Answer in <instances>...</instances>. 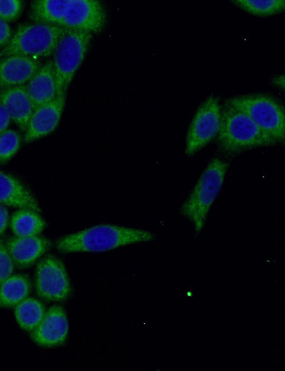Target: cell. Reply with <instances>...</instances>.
<instances>
[{
    "instance_id": "cell-26",
    "label": "cell",
    "mask_w": 285,
    "mask_h": 371,
    "mask_svg": "<svg viewBox=\"0 0 285 371\" xmlns=\"http://www.w3.org/2000/svg\"><path fill=\"white\" fill-rule=\"evenodd\" d=\"M9 223V214L5 207L0 204V235L5 231Z\"/></svg>"
},
{
    "instance_id": "cell-27",
    "label": "cell",
    "mask_w": 285,
    "mask_h": 371,
    "mask_svg": "<svg viewBox=\"0 0 285 371\" xmlns=\"http://www.w3.org/2000/svg\"><path fill=\"white\" fill-rule=\"evenodd\" d=\"M274 84L277 85L278 86L281 87V88H284V75L276 77L274 79Z\"/></svg>"
},
{
    "instance_id": "cell-15",
    "label": "cell",
    "mask_w": 285,
    "mask_h": 371,
    "mask_svg": "<svg viewBox=\"0 0 285 371\" xmlns=\"http://www.w3.org/2000/svg\"><path fill=\"white\" fill-rule=\"evenodd\" d=\"M0 203L39 213L40 207L30 190L15 177L0 171Z\"/></svg>"
},
{
    "instance_id": "cell-8",
    "label": "cell",
    "mask_w": 285,
    "mask_h": 371,
    "mask_svg": "<svg viewBox=\"0 0 285 371\" xmlns=\"http://www.w3.org/2000/svg\"><path fill=\"white\" fill-rule=\"evenodd\" d=\"M220 121L219 101L210 96L199 106L190 124L186 136L185 154L192 156L215 138Z\"/></svg>"
},
{
    "instance_id": "cell-23",
    "label": "cell",
    "mask_w": 285,
    "mask_h": 371,
    "mask_svg": "<svg viewBox=\"0 0 285 371\" xmlns=\"http://www.w3.org/2000/svg\"><path fill=\"white\" fill-rule=\"evenodd\" d=\"M14 266L6 244L0 241V285L12 275Z\"/></svg>"
},
{
    "instance_id": "cell-6",
    "label": "cell",
    "mask_w": 285,
    "mask_h": 371,
    "mask_svg": "<svg viewBox=\"0 0 285 371\" xmlns=\"http://www.w3.org/2000/svg\"><path fill=\"white\" fill-rule=\"evenodd\" d=\"M66 29L46 23L21 24L0 51V56L20 55L35 59L48 56L53 53Z\"/></svg>"
},
{
    "instance_id": "cell-2",
    "label": "cell",
    "mask_w": 285,
    "mask_h": 371,
    "mask_svg": "<svg viewBox=\"0 0 285 371\" xmlns=\"http://www.w3.org/2000/svg\"><path fill=\"white\" fill-rule=\"evenodd\" d=\"M155 235L147 230L104 224L62 237L56 242L62 253L102 252L120 246L149 242Z\"/></svg>"
},
{
    "instance_id": "cell-13",
    "label": "cell",
    "mask_w": 285,
    "mask_h": 371,
    "mask_svg": "<svg viewBox=\"0 0 285 371\" xmlns=\"http://www.w3.org/2000/svg\"><path fill=\"white\" fill-rule=\"evenodd\" d=\"M5 244L14 265L19 268L33 265L51 246L47 238L38 235L12 237Z\"/></svg>"
},
{
    "instance_id": "cell-19",
    "label": "cell",
    "mask_w": 285,
    "mask_h": 371,
    "mask_svg": "<svg viewBox=\"0 0 285 371\" xmlns=\"http://www.w3.org/2000/svg\"><path fill=\"white\" fill-rule=\"evenodd\" d=\"M14 314L17 323L23 330L33 331L41 321L45 309L39 300L28 298L17 304Z\"/></svg>"
},
{
    "instance_id": "cell-11",
    "label": "cell",
    "mask_w": 285,
    "mask_h": 371,
    "mask_svg": "<svg viewBox=\"0 0 285 371\" xmlns=\"http://www.w3.org/2000/svg\"><path fill=\"white\" fill-rule=\"evenodd\" d=\"M68 332V324L65 310L54 305L45 312L41 321L32 331L31 338L41 346L53 347L61 345Z\"/></svg>"
},
{
    "instance_id": "cell-21",
    "label": "cell",
    "mask_w": 285,
    "mask_h": 371,
    "mask_svg": "<svg viewBox=\"0 0 285 371\" xmlns=\"http://www.w3.org/2000/svg\"><path fill=\"white\" fill-rule=\"evenodd\" d=\"M21 137L14 130H6L0 134V165L8 162L18 151Z\"/></svg>"
},
{
    "instance_id": "cell-22",
    "label": "cell",
    "mask_w": 285,
    "mask_h": 371,
    "mask_svg": "<svg viewBox=\"0 0 285 371\" xmlns=\"http://www.w3.org/2000/svg\"><path fill=\"white\" fill-rule=\"evenodd\" d=\"M22 9L23 4L20 0H0V19L6 22L16 20Z\"/></svg>"
},
{
    "instance_id": "cell-10",
    "label": "cell",
    "mask_w": 285,
    "mask_h": 371,
    "mask_svg": "<svg viewBox=\"0 0 285 371\" xmlns=\"http://www.w3.org/2000/svg\"><path fill=\"white\" fill-rule=\"evenodd\" d=\"M66 102V93L33 110L24 133V141L31 142L51 133L57 126Z\"/></svg>"
},
{
    "instance_id": "cell-9",
    "label": "cell",
    "mask_w": 285,
    "mask_h": 371,
    "mask_svg": "<svg viewBox=\"0 0 285 371\" xmlns=\"http://www.w3.org/2000/svg\"><path fill=\"white\" fill-rule=\"evenodd\" d=\"M35 288L37 295L47 301H62L68 297L70 282L59 259L48 255L38 262L35 272Z\"/></svg>"
},
{
    "instance_id": "cell-12",
    "label": "cell",
    "mask_w": 285,
    "mask_h": 371,
    "mask_svg": "<svg viewBox=\"0 0 285 371\" xmlns=\"http://www.w3.org/2000/svg\"><path fill=\"white\" fill-rule=\"evenodd\" d=\"M41 66L38 59L14 55L0 61V88L22 86L33 76Z\"/></svg>"
},
{
    "instance_id": "cell-14",
    "label": "cell",
    "mask_w": 285,
    "mask_h": 371,
    "mask_svg": "<svg viewBox=\"0 0 285 371\" xmlns=\"http://www.w3.org/2000/svg\"><path fill=\"white\" fill-rule=\"evenodd\" d=\"M0 103L6 108L11 118L25 131L33 111L26 86H18L0 90Z\"/></svg>"
},
{
    "instance_id": "cell-5",
    "label": "cell",
    "mask_w": 285,
    "mask_h": 371,
    "mask_svg": "<svg viewBox=\"0 0 285 371\" xmlns=\"http://www.w3.org/2000/svg\"><path fill=\"white\" fill-rule=\"evenodd\" d=\"M245 113L276 143L285 141V112L282 104L271 95L255 93L237 96L227 101Z\"/></svg>"
},
{
    "instance_id": "cell-7",
    "label": "cell",
    "mask_w": 285,
    "mask_h": 371,
    "mask_svg": "<svg viewBox=\"0 0 285 371\" xmlns=\"http://www.w3.org/2000/svg\"><path fill=\"white\" fill-rule=\"evenodd\" d=\"M93 34L66 29L53 51L56 94L66 93L89 48Z\"/></svg>"
},
{
    "instance_id": "cell-18",
    "label": "cell",
    "mask_w": 285,
    "mask_h": 371,
    "mask_svg": "<svg viewBox=\"0 0 285 371\" xmlns=\"http://www.w3.org/2000/svg\"><path fill=\"white\" fill-rule=\"evenodd\" d=\"M38 213L21 209L15 212L11 219V228L16 236L38 235L45 228L43 219Z\"/></svg>"
},
{
    "instance_id": "cell-1",
    "label": "cell",
    "mask_w": 285,
    "mask_h": 371,
    "mask_svg": "<svg viewBox=\"0 0 285 371\" xmlns=\"http://www.w3.org/2000/svg\"><path fill=\"white\" fill-rule=\"evenodd\" d=\"M29 18L36 23L93 34L103 29L107 17L97 0H36L31 4Z\"/></svg>"
},
{
    "instance_id": "cell-24",
    "label": "cell",
    "mask_w": 285,
    "mask_h": 371,
    "mask_svg": "<svg viewBox=\"0 0 285 371\" xmlns=\"http://www.w3.org/2000/svg\"><path fill=\"white\" fill-rule=\"evenodd\" d=\"M11 38V29L7 22L0 19V47L6 45Z\"/></svg>"
},
{
    "instance_id": "cell-3",
    "label": "cell",
    "mask_w": 285,
    "mask_h": 371,
    "mask_svg": "<svg viewBox=\"0 0 285 371\" xmlns=\"http://www.w3.org/2000/svg\"><path fill=\"white\" fill-rule=\"evenodd\" d=\"M217 138L219 148L228 153L275 144L249 116L227 102L221 108Z\"/></svg>"
},
{
    "instance_id": "cell-25",
    "label": "cell",
    "mask_w": 285,
    "mask_h": 371,
    "mask_svg": "<svg viewBox=\"0 0 285 371\" xmlns=\"http://www.w3.org/2000/svg\"><path fill=\"white\" fill-rule=\"evenodd\" d=\"M11 116L6 108L0 103V134L7 130L11 121Z\"/></svg>"
},
{
    "instance_id": "cell-4",
    "label": "cell",
    "mask_w": 285,
    "mask_h": 371,
    "mask_svg": "<svg viewBox=\"0 0 285 371\" xmlns=\"http://www.w3.org/2000/svg\"><path fill=\"white\" fill-rule=\"evenodd\" d=\"M228 168V163L213 158L181 205V214L192 223L197 233H200L204 228L209 211L222 187Z\"/></svg>"
},
{
    "instance_id": "cell-16",
    "label": "cell",
    "mask_w": 285,
    "mask_h": 371,
    "mask_svg": "<svg viewBox=\"0 0 285 371\" xmlns=\"http://www.w3.org/2000/svg\"><path fill=\"white\" fill-rule=\"evenodd\" d=\"M26 87L33 110L52 101L57 95L52 61L42 65Z\"/></svg>"
},
{
    "instance_id": "cell-17",
    "label": "cell",
    "mask_w": 285,
    "mask_h": 371,
    "mask_svg": "<svg viewBox=\"0 0 285 371\" xmlns=\"http://www.w3.org/2000/svg\"><path fill=\"white\" fill-rule=\"evenodd\" d=\"M31 290V283L26 275H14L0 285V307H12L26 298Z\"/></svg>"
},
{
    "instance_id": "cell-20",
    "label": "cell",
    "mask_w": 285,
    "mask_h": 371,
    "mask_svg": "<svg viewBox=\"0 0 285 371\" xmlns=\"http://www.w3.org/2000/svg\"><path fill=\"white\" fill-rule=\"evenodd\" d=\"M233 4L256 16H269L285 10L284 0H234Z\"/></svg>"
}]
</instances>
